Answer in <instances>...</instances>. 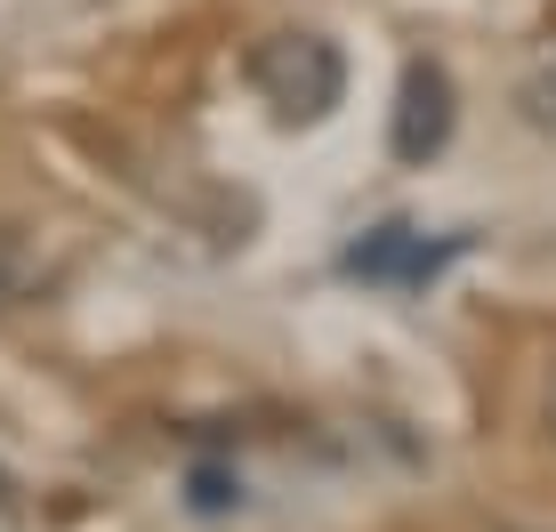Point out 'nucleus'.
Segmentation results:
<instances>
[{
	"mask_svg": "<svg viewBox=\"0 0 556 532\" xmlns=\"http://www.w3.org/2000/svg\"><path fill=\"white\" fill-rule=\"evenodd\" d=\"M242 81L275 105V122H323L339 98H348V56L323 33H266L242 56Z\"/></svg>",
	"mask_w": 556,
	"mask_h": 532,
	"instance_id": "f257e3e1",
	"label": "nucleus"
},
{
	"mask_svg": "<svg viewBox=\"0 0 556 532\" xmlns=\"http://www.w3.org/2000/svg\"><path fill=\"white\" fill-rule=\"evenodd\" d=\"M459 251H468V235H419V226L388 218V226H371V235H355L339 251V275L379 282V291H428Z\"/></svg>",
	"mask_w": 556,
	"mask_h": 532,
	"instance_id": "f03ea898",
	"label": "nucleus"
},
{
	"mask_svg": "<svg viewBox=\"0 0 556 532\" xmlns=\"http://www.w3.org/2000/svg\"><path fill=\"white\" fill-rule=\"evenodd\" d=\"M452 122H459V105H452V73L435 65V56H412L404 65V81H395V122H388V154L395 162H435L452 145Z\"/></svg>",
	"mask_w": 556,
	"mask_h": 532,
	"instance_id": "7ed1b4c3",
	"label": "nucleus"
},
{
	"mask_svg": "<svg viewBox=\"0 0 556 532\" xmlns=\"http://www.w3.org/2000/svg\"><path fill=\"white\" fill-rule=\"evenodd\" d=\"M186 508H194V517H235L242 508V477L218 468V460H202L194 477H186Z\"/></svg>",
	"mask_w": 556,
	"mask_h": 532,
	"instance_id": "20e7f679",
	"label": "nucleus"
},
{
	"mask_svg": "<svg viewBox=\"0 0 556 532\" xmlns=\"http://www.w3.org/2000/svg\"><path fill=\"white\" fill-rule=\"evenodd\" d=\"M33 282H41V266H33V242L16 235V226H0V307H16Z\"/></svg>",
	"mask_w": 556,
	"mask_h": 532,
	"instance_id": "39448f33",
	"label": "nucleus"
},
{
	"mask_svg": "<svg viewBox=\"0 0 556 532\" xmlns=\"http://www.w3.org/2000/svg\"><path fill=\"white\" fill-rule=\"evenodd\" d=\"M516 105H525V122H532V129H556V73L525 81V89H516Z\"/></svg>",
	"mask_w": 556,
	"mask_h": 532,
	"instance_id": "423d86ee",
	"label": "nucleus"
},
{
	"mask_svg": "<svg viewBox=\"0 0 556 532\" xmlns=\"http://www.w3.org/2000/svg\"><path fill=\"white\" fill-rule=\"evenodd\" d=\"M541 420H548V435H556V371H548V395H541Z\"/></svg>",
	"mask_w": 556,
	"mask_h": 532,
	"instance_id": "0eeeda50",
	"label": "nucleus"
},
{
	"mask_svg": "<svg viewBox=\"0 0 556 532\" xmlns=\"http://www.w3.org/2000/svg\"><path fill=\"white\" fill-rule=\"evenodd\" d=\"M0 508H9V477H0Z\"/></svg>",
	"mask_w": 556,
	"mask_h": 532,
	"instance_id": "6e6552de",
	"label": "nucleus"
}]
</instances>
